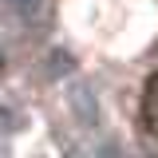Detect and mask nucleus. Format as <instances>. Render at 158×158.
<instances>
[{
	"label": "nucleus",
	"mask_w": 158,
	"mask_h": 158,
	"mask_svg": "<svg viewBox=\"0 0 158 158\" xmlns=\"http://www.w3.org/2000/svg\"><path fill=\"white\" fill-rule=\"evenodd\" d=\"M4 4H8L24 24H44V20H48V8H52V0H4Z\"/></svg>",
	"instance_id": "2"
},
{
	"label": "nucleus",
	"mask_w": 158,
	"mask_h": 158,
	"mask_svg": "<svg viewBox=\"0 0 158 158\" xmlns=\"http://www.w3.org/2000/svg\"><path fill=\"white\" fill-rule=\"evenodd\" d=\"M67 107H71V115H75L79 127H99V103H95V95H91L87 83H75L67 91Z\"/></svg>",
	"instance_id": "1"
}]
</instances>
